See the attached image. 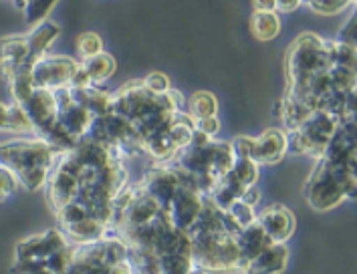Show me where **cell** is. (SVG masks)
<instances>
[{"label": "cell", "instance_id": "obj_15", "mask_svg": "<svg viewBox=\"0 0 357 274\" xmlns=\"http://www.w3.org/2000/svg\"><path fill=\"white\" fill-rule=\"evenodd\" d=\"M79 69H81V63L71 56L45 55L35 63V67L29 73V79H31V85L37 89L59 91V89L73 85Z\"/></svg>", "mask_w": 357, "mask_h": 274}, {"label": "cell", "instance_id": "obj_7", "mask_svg": "<svg viewBox=\"0 0 357 274\" xmlns=\"http://www.w3.org/2000/svg\"><path fill=\"white\" fill-rule=\"evenodd\" d=\"M73 244L59 228H47L38 234L20 240L15 250V264L10 274H26L37 268H51L56 274H65L71 262Z\"/></svg>", "mask_w": 357, "mask_h": 274}, {"label": "cell", "instance_id": "obj_18", "mask_svg": "<svg viewBox=\"0 0 357 274\" xmlns=\"http://www.w3.org/2000/svg\"><path fill=\"white\" fill-rule=\"evenodd\" d=\"M257 224L273 244H287L297 230V218L284 204H268L257 212Z\"/></svg>", "mask_w": 357, "mask_h": 274}, {"label": "cell", "instance_id": "obj_9", "mask_svg": "<svg viewBox=\"0 0 357 274\" xmlns=\"http://www.w3.org/2000/svg\"><path fill=\"white\" fill-rule=\"evenodd\" d=\"M357 192V172H337L315 160V165L303 185V196L315 212H331L345 200H354Z\"/></svg>", "mask_w": 357, "mask_h": 274}, {"label": "cell", "instance_id": "obj_1", "mask_svg": "<svg viewBox=\"0 0 357 274\" xmlns=\"http://www.w3.org/2000/svg\"><path fill=\"white\" fill-rule=\"evenodd\" d=\"M130 183L126 162L85 135L59 155L45 183L56 228L73 246L112 236L117 206Z\"/></svg>", "mask_w": 357, "mask_h": 274}, {"label": "cell", "instance_id": "obj_23", "mask_svg": "<svg viewBox=\"0 0 357 274\" xmlns=\"http://www.w3.org/2000/svg\"><path fill=\"white\" fill-rule=\"evenodd\" d=\"M281 17L277 13H252L250 17V33L257 40L268 43L281 35Z\"/></svg>", "mask_w": 357, "mask_h": 274}, {"label": "cell", "instance_id": "obj_2", "mask_svg": "<svg viewBox=\"0 0 357 274\" xmlns=\"http://www.w3.org/2000/svg\"><path fill=\"white\" fill-rule=\"evenodd\" d=\"M112 97V109L132 125L153 164H168L192 142L196 125L184 111L182 91L172 87L164 95H155L144 87L142 79H133Z\"/></svg>", "mask_w": 357, "mask_h": 274}, {"label": "cell", "instance_id": "obj_21", "mask_svg": "<svg viewBox=\"0 0 357 274\" xmlns=\"http://www.w3.org/2000/svg\"><path fill=\"white\" fill-rule=\"evenodd\" d=\"M236 242H238V248H241V252H243V258L246 260V264L273 244L271 238L264 234L263 228H261L257 222L250 224V226H246L243 230H238Z\"/></svg>", "mask_w": 357, "mask_h": 274}, {"label": "cell", "instance_id": "obj_20", "mask_svg": "<svg viewBox=\"0 0 357 274\" xmlns=\"http://www.w3.org/2000/svg\"><path fill=\"white\" fill-rule=\"evenodd\" d=\"M0 131H8V133H17V135L33 133V137H37L31 119L15 101H10V103L0 101Z\"/></svg>", "mask_w": 357, "mask_h": 274}, {"label": "cell", "instance_id": "obj_26", "mask_svg": "<svg viewBox=\"0 0 357 274\" xmlns=\"http://www.w3.org/2000/svg\"><path fill=\"white\" fill-rule=\"evenodd\" d=\"M307 6L317 13V15H323V17H335L339 13L347 10L354 6L351 0H309Z\"/></svg>", "mask_w": 357, "mask_h": 274}, {"label": "cell", "instance_id": "obj_22", "mask_svg": "<svg viewBox=\"0 0 357 274\" xmlns=\"http://www.w3.org/2000/svg\"><path fill=\"white\" fill-rule=\"evenodd\" d=\"M115 69H117L115 59H113L109 53H105V51H103L101 55L81 61V71L87 75V79H89V83H91L93 87L105 83V81H109L113 77V73H115Z\"/></svg>", "mask_w": 357, "mask_h": 274}, {"label": "cell", "instance_id": "obj_6", "mask_svg": "<svg viewBox=\"0 0 357 274\" xmlns=\"http://www.w3.org/2000/svg\"><path fill=\"white\" fill-rule=\"evenodd\" d=\"M61 151L40 137H15L0 142V165L29 192L45 190L47 178Z\"/></svg>", "mask_w": 357, "mask_h": 274}, {"label": "cell", "instance_id": "obj_13", "mask_svg": "<svg viewBox=\"0 0 357 274\" xmlns=\"http://www.w3.org/2000/svg\"><path fill=\"white\" fill-rule=\"evenodd\" d=\"M236 158H248L259 165H277L289 153V137L281 128H266L259 137L238 135L232 139Z\"/></svg>", "mask_w": 357, "mask_h": 274}, {"label": "cell", "instance_id": "obj_30", "mask_svg": "<svg viewBox=\"0 0 357 274\" xmlns=\"http://www.w3.org/2000/svg\"><path fill=\"white\" fill-rule=\"evenodd\" d=\"M356 31H357V19H356V15H354V17H349V20L345 22V26L339 31V35L335 40L343 43V45H349V47H357Z\"/></svg>", "mask_w": 357, "mask_h": 274}, {"label": "cell", "instance_id": "obj_33", "mask_svg": "<svg viewBox=\"0 0 357 274\" xmlns=\"http://www.w3.org/2000/svg\"><path fill=\"white\" fill-rule=\"evenodd\" d=\"M26 274H56V273H53L51 268H37V271H31V273H26Z\"/></svg>", "mask_w": 357, "mask_h": 274}, {"label": "cell", "instance_id": "obj_19", "mask_svg": "<svg viewBox=\"0 0 357 274\" xmlns=\"http://www.w3.org/2000/svg\"><path fill=\"white\" fill-rule=\"evenodd\" d=\"M289 264V248L287 244H271L257 258L246 264L243 274H282Z\"/></svg>", "mask_w": 357, "mask_h": 274}, {"label": "cell", "instance_id": "obj_5", "mask_svg": "<svg viewBox=\"0 0 357 274\" xmlns=\"http://www.w3.org/2000/svg\"><path fill=\"white\" fill-rule=\"evenodd\" d=\"M236 155L232 149V142L210 139L204 133L194 131L192 142L182 151H178L166 165H172L190 176L208 198L216 183L232 169Z\"/></svg>", "mask_w": 357, "mask_h": 274}, {"label": "cell", "instance_id": "obj_12", "mask_svg": "<svg viewBox=\"0 0 357 274\" xmlns=\"http://www.w3.org/2000/svg\"><path fill=\"white\" fill-rule=\"evenodd\" d=\"M339 121L335 115L327 111H317L309 115L303 123L287 133L289 137V151L297 155H309L313 160H319L329 146L333 133L337 131Z\"/></svg>", "mask_w": 357, "mask_h": 274}, {"label": "cell", "instance_id": "obj_29", "mask_svg": "<svg viewBox=\"0 0 357 274\" xmlns=\"http://www.w3.org/2000/svg\"><path fill=\"white\" fill-rule=\"evenodd\" d=\"M194 125H196V131L204 133V135L210 137V139H216V135H218V133H220V129H222V123H220V119H218V117H210V119L194 121Z\"/></svg>", "mask_w": 357, "mask_h": 274}, {"label": "cell", "instance_id": "obj_24", "mask_svg": "<svg viewBox=\"0 0 357 274\" xmlns=\"http://www.w3.org/2000/svg\"><path fill=\"white\" fill-rule=\"evenodd\" d=\"M218 109H220V105H218V99H216L214 93L196 91L190 95L188 115L194 121L218 117Z\"/></svg>", "mask_w": 357, "mask_h": 274}, {"label": "cell", "instance_id": "obj_16", "mask_svg": "<svg viewBox=\"0 0 357 274\" xmlns=\"http://www.w3.org/2000/svg\"><path fill=\"white\" fill-rule=\"evenodd\" d=\"M55 97L59 107V129L73 144H79V139H83L89 133V128L95 121L93 113L77 101L69 87L55 91Z\"/></svg>", "mask_w": 357, "mask_h": 274}, {"label": "cell", "instance_id": "obj_14", "mask_svg": "<svg viewBox=\"0 0 357 274\" xmlns=\"http://www.w3.org/2000/svg\"><path fill=\"white\" fill-rule=\"evenodd\" d=\"M259 178H261L259 165L250 162L248 158H236L232 169L216 183V188L212 190L208 198L218 210L226 212L232 204L245 200L246 194L257 188Z\"/></svg>", "mask_w": 357, "mask_h": 274}, {"label": "cell", "instance_id": "obj_4", "mask_svg": "<svg viewBox=\"0 0 357 274\" xmlns=\"http://www.w3.org/2000/svg\"><path fill=\"white\" fill-rule=\"evenodd\" d=\"M137 182L155 198L174 228L184 234L192 232L208 200L198 183L184 172L166 164L150 165Z\"/></svg>", "mask_w": 357, "mask_h": 274}, {"label": "cell", "instance_id": "obj_32", "mask_svg": "<svg viewBox=\"0 0 357 274\" xmlns=\"http://www.w3.org/2000/svg\"><path fill=\"white\" fill-rule=\"evenodd\" d=\"M252 13H275V0H259L252 4Z\"/></svg>", "mask_w": 357, "mask_h": 274}, {"label": "cell", "instance_id": "obj_31", "mask_svg": "<svg viewBox=\"0 0 357 274\" xmlns=\"http://www.w3.org/2000/svg\"><path fill=\"white\" fill-rule=\"evenodd\" d=\"M301 0H275V13L277 15H291L301 6Z\"/></svg>", "mask_w": 357, "mask_h": 274}, {"label": "cell", "instance_id": "obj_3", "mask_svg": "<svg viewBox=\"0 0 357 274\" xmlns=\"http://www.w3.org/2000/svg\"><path fill=\"white\" fill-rule=\"evenodd\" d=\"M238 228L218 210L210 198L196 226L188 234L192 246V262L204 274H243L246 260L236 242Z\"/></svg>", "mask_w": 357, "mask_h": 274}, {"label": "cell", "instance_id": "obj_27", "mask_svg": "<svg viewBox=\"0 0 357 274\" xmlns=\"http://www.w3.org/2000/svg\"><path fill=\"white\" fill-rule=\"evenodd\" d=\"M77 51H79L81 61L101 55L103 53V40L97 33H83L77 38Z\"/></svg>", "mask_w": 357, "mask_h": 274}, {"label": "cell", "instance_id": "obj_28", "mask_svg": "<svg viewBox=\"0 0 357 274\" xmlns=\"http://www.w3.org/2000/svg\"><path fill=\"white\" fill-rule=\"evenodd\" d=\"M142 83H144V87L148 89V91L155 93V95H164V93H168L172 89V81H169L168 75L160 73V71H153L150 73L146 79H142Z\"/></svg>", "mask_w": 357, "mask_h": 274}, {"label": "cell", "instance_id": "obj_11", "mask_svg": "<svg viewBox=\"0 0 357 274\" xmlns=\"http://www.w3.org/2000/svg\"><path fill=\"white\" fill-rule=\"evenodd\" d=\"M87 135L93 137L95 142H99L101 146L112 149L113 153H117L123 162L146 155V149H144L142 139L137 137V133L133 131L132 125L121 115H117L113 109H109L101 117H97L91 123Z\"/></svg>", "mask_w": 357, "mask_h": 274}, {"label": "cell", "instance_id": "obj_17", "mask_svg": "<svg viewBox=\"0 0 357 274\" xmlns=\"http://www.w3.org/2000/svg\"><path fill=\"white\" fill-rule=\"evenodd\" d=\"M357 125L356 121H341L329 146L319 160L337 172H356L357 164Z\"/></svg>", "mask_w": 357, "mask_h": 274}, {"label": "cell", "instance_id": "obj_8", "mask_svg": "<svg viewBox=\"0 0 357 274\" xmlns=\"http://www.w3.org/2000/svg\"><path fill=\"white\" fill-rule=\"evenodd\" d=\"M61 35V26L53 20H45L31 33L22 37H6L0 40V73L4 81H10L19 75H29L35 63L53 47Z\"/></svg>", "mask_w": 357, "mask_h": 274}, {"label": "cell", "instance_id": "obj_10", "mask_svg": "<svg viewBox=\"0 0 357 274\" xmlns=\"http://www.w3.org/2000/svg\"><path fill=\"white\" fill-rule=\"evenodd\" d=\"M65 274H132L128 248L115 236L73 246L71 262Z\"/></svg>", "mask_w": 357, "mask_h": 274}, {"label": "cell", "instance_id": "obj_25", "mask_svg": "<svg viewBox=\"0 0 357 274\" xmlns=\"http://www.w3.org/2000/svg\"><path fill=\"white\" fill-rule=\"evenodd\" d=\"M55 6L56 2H53V0H49V2H29V0H26V4H24V8H22L24 19H26V24H29L31 29H35L40 22L49 20V15H51V10H53Z\"/></svg>", "mask_w": 357, "mask_h": 274}]
</instances>
